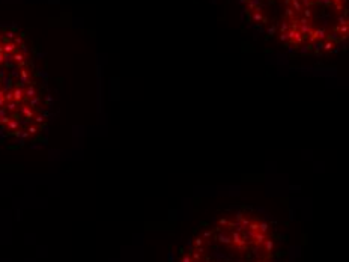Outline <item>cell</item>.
I'll return each instance as SVG.
<instances>
[{
    "instance_id": "1",
    "label": "cell",
    "mask_w": 349,
    "mask_h": 262,
    "mask_svg": "<svg viewBox=\"0 0 349 262\" xmlns=\"http://www.w3.org/2000/svg\"><path fill=\"white\" fill-rule=\"evenodd\" d=\"M250 20L300 51L331 53L348 38L346 0H242Z\"/></svg>"
},
{
    "instance_id": "2",
    "label": "cell",
    "mask_w": 349,
    "mask_h": 262,
    "mask_svg": "<svg viewBox=\"0 0 349 262\" xmlns=\"http://www.w3.org/2000/svg\"><path fill=\"white\" fill-rule=\"evenodd\" d=\"M48 121V100L20 33L0 29V133L14 143L39 137Z\"/></svg>"
}]
</instances>
